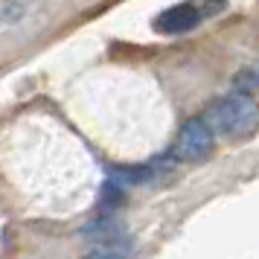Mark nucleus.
Wrapping results in <instances>:
<instances>
[{
    "mask_svg": "<svg viewBox=\"0 0 259 259\" xmlns=\"http://www.w3.org/2000/svg\"><path fill=\"white\" fill-rule=\"evenodd\" d=\"M201 9L192 6V3H175L154 18V29L157 32H166V35H178V32H189L201 24Z\"/></svg>",
    "mask_w": 259,
    "mask_h": 259,
    "instance_id": "3",
    "label": "nucleus"
},
{
    "mask_svg": "<svg viewBox=\"0 0 259 259\" xmlns=\"http://www.w3.org/2000/svg\"><path fill=\"white\" fill-rule=\"evenodd\" d=\"M210 125L222 137L245 140L259 131V102L247 94H227L210 108Z\"/></svg>",
    "mask_w": 259,
    "mask_h": 259,
    "instance_id": "1",
    "label": "nucleus"
},
{
    "mask_svg": "<svg viewBox=\"0 0 259 259\" xmlns=\"http://www.w3.org/2000/svg\"><path fill=\"white\" fill-rule=\"evenodd\" d=\"M84 259H122V253L114 247H99V250H91Z\"/></svg>",
    "mask_w": 259,
    "mask_h": 259,
    "instance_id": "5",
    "label": "nucleus"
},
{
    "mask_svg": "<svg viewBox=\"0 0 259 259\" xmlns=\"http://www.w3.org/2000/svg\"><path fill=\"white\" fill-rule=\"evenodd\" d=\"M117 230H119L117 222H99V224H91V227L84 230V236H88V239H99V242H102V239H111V242H114L119 236Z\"/></svg>",
    "mask_w": 259,
    "mask_h": 259,
    "instance_id": "4",
    "label": "nucleus"
},
{
    "mask_svg": "<svg viewBox=\"0 0 259 259\" xmlns=\"http://www.w3.org/2000/svg\"><path fill=\"white\" fill-rule=\"evenodd\" d=\"M215 146V128L210 125V117H189L175 140V157L187 163H198L204 157H210Z\"/></svg>",
    "mask_w": 259,
    "mask_h": 259,
    "instance_id": "2",
    "label": "nucleus"
}]
</instances>
